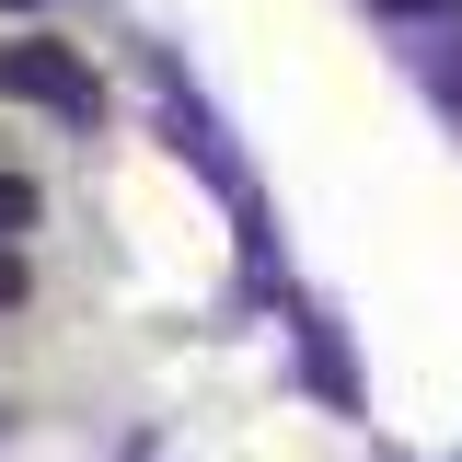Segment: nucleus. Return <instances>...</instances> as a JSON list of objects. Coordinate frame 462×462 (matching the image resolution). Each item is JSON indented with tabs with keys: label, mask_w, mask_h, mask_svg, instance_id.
<instances>
[{
	"label": "nucleus",
	"mask_w": 462,
	"mask_h": 462,
	"mask_svg": "<svg viewBox=\"0 0 462 462\" xmlns=\"http://www.w3.org/2000/svg\"><path fill=\"white\" fill-rule=\"evenodd\" d=\"M0 93H23V105H58L69 127H93V116H105V81H93L69 47H12V58H0Z\"/></svg>",
	"instance_id": "1"
},
{
	"label": "nucleus",
	"mask_w": 462,
	"mask_h": 462,
	"mask_svg": "<svg viewBox=\"0 0 462 462\" xmlns=\"http://www.w3.org/2000/svg\"><path fill=\"white\" fill-rule=\"evenodd\" d=\"M23 231H35V185H23V173H0V243H23Z\"/></svg>",
	"instance_id": "2"
},
{
	"label": "nucleus",
	"mask_w": 462,
	"mask_h": 462,
	"mask_svg": "<svg viewBox=\"0 0 462 462\" xmlns=\"http://www.w3.org/2000/svg\"><path fill=\"white\" fill-rule=\"evenodd\" d=\"M382 12H462V0H382Z\"/></svg>",
	"instance_id": "3"
}]
</instances>
